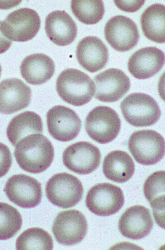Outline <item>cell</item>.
Returning a JSON list of instances; mask_svg holds the SVG:
<instances>
[{"mask_svg":"<svg viewBox=\"0 0 165 250\" xmlns=\"http://www.w3.org/2000/svg\"><path fill=\"white\" fill-rule=\"evenodd\" d=\"M71 8L80 22L88 25L98 23L105 13L102 1H72Z\"/></svg>","mask_w":165,"mask_h":250,"instance_id":"obj_26","label":"cell"},{"mask_svg":"<svg viewBox=\"0 0 165 250\" xmlns=\"http://www.w3.org/2000/svg\"><path fill=\"white\" fill-rule=\"evenodd\" d=\"M39 16L34 10L19 9L10 13L2 23L3 35L10 41H29L38 34L40 28Z\"/></svg>","mask_w":165,"mask_h":250,"instance_id":"obj_7","label":"cell"},{"mask_svg":"<svg viewBox=\"0 0 165 250\" xmlns=\"http://www.w3.org/2000/svg\"><path fill=\"white\" fill-rule=\"evenodd\" d=\"M22 218L12 206L0 203V240L13 237L20 229Z\"/></svg>","mask_w":165,"mask_h":250,"instance_id":"obj_27","label":"cell"},{"mask_svg":"<svg viewBox=\"0 0 165 250\" xmlns=\"http://www.w3.org/2000/svg\"><path fill=\"white\" fill-rule=\"evenodd\" d=\"M103 169L108 179L115 183H125L134 175L135 166L128 154L116 150L109 153L105 157Z\"/></svg>","mask_w":165,"mask_h":250,"instance_id":"obj_21","label":"cell"},{"mask_svg":"<svg viewBox=\"0 0 165 250\" xmlns=\"http://www.w3.org/2000/svg\"><path fill=\"white\" fill-rule=\"evenodd\" d=\"M116 6L122 11L132 13L140 9L145 4V1H115Z\"/></svg>","mask_w":165,"mask_h":250,"instance_id":"obj_29","label":"cell"},{"mask_svg":"<svg viewBox=\"0 0 165 250\" xmlns=\"http://www.w3.org/2000/svg\"><path fill=\"white\" fill-rule=\"evenodd\" d=\"M26 82L33 85L43 84L50 80L55 72L54 61L43 54L26 57L20 67Z\"/></svg>","mask_w":165,"mask_h":250,"instance_id":"obj_20","label":"cell"},{"mask_svg":"<svg viewBox=\"0 0 165 250\" xmlns=\"http://www.w3.org/2000/svg\"><path fill=\"white\" fill-rule=\"evenodd\" d=\"M56 90L64 102L78 107L92 100L95 86L87 74L77 69L69 68L57 78Z\"/></svg>","mask_w":165,"mask_h":250,"instance_id":"obj_2","label":"cell"},{"mask_svg":"<svg viewBox=\"0 0 165 250\" xmlns=\"http://www.w3.org/2000/svg\"><path fill=\"white\" fill-rule=\"evenodd\" d=\"M121 122L116 111L107 106L93 109L86 120L87 134L93 141L107 144L115 139L119 134Z\"/></svg>","mask_w":165,"mask_h":250,"instance_id":"obj_6","label":"cell"},{"mask_svg":"<svg viewBox=\"0 0 165 250\" xmlns=\"http://www.w3.org/2000/svg\"><path fill=\"white\" fill-rule=\"evenodd\" d=\"M43 131L42 122L39 115L33 111H25L16 116L10 121L7 130L8 140L13 146L23 138Z\"/></svg>","mask_w":165,"mask_h":250,"instance_id":"obj_23","label":"cell"},{"mask_svg":"<svg viewBox=\"0 0 165 250\" xmlns=\"http://www.w3.org/2000/svg\"><path fill=\"white\" fill-rule=\"evenodd\" d=\"M126 121L135 126H148L157 123L161 116L159 106L151 96L142 93H132L121 104Z\"/></svg>","mask_w":165,"mask_h":250,"instance_id":"obj_3","label":"cell"},{"mask_svg":"<svg viewBox=\"0 0 165 250\" xmlns=\"http://www.w3.org/2000/svg\"><path fill=\"white\" fill-rule=\"evenodd\" d=\"M141 25L147 39L157 43L165 42V7L162 4L148 7L142 15Z\"/></svg>","mask_w":165,"mask_h":250,"instance_id":"obj_24","label":"cell"},{"mask_svg":"<svg viewBox=\"0 0 165 250\" xmlns=\"http://www.w3.org/2000/svg\"><path fill=\"white\" fill-rule=\"evenodd\" d=\"M83 192L81 181L67 173L53 175L46 186L47 199L52 204L62 208L76 206L81 201Z\"/></svg>","mask_w":165,"mask_h":250,"instance_id":"obj_4","label":"cell"},{"mask_svg":"<svg viewBox=\"0 0 165 250\" xmlns=\"http://www.w3.org/2000/svg\"><path fill=\"white\" fill-rule=\"evenodd\" d=\"M4 191L9 200L21 208H35L41 201V184L25 174L14 175L10 178Z\"/></svg>","mask_w":165,"mask_h":250,"instance_id":"obj_10","label":"cell"},{"mask_svg":"<svg viewBox=\"0 0 165 250\" xmlns=\"http://www.w3.org/2000/svg\"><path fill=\"white\" fill-rule=\"evenodd\" d=\"M153 227V221L150 210L140 205L130 207L121 215L119 222L122 235L134 240L146 237Z\"/></svg>","mask_w":165,"mask_h":250,"instance_id":"obj_16","label":"cell"},{"mask_svg":"<svg viewBox=\"0 0 165 250\" xmlns=\"http://www.w3.org/2000/svg\"><path fill=\"white\" fill-rule=\"evenodd\" d=\"M12 164V153L7 146L0 143V178L6 175Z\"/></svg>","mask_w":165,"mask_h":250,"instance_id":"obj_28","label":"cell"},{"mask_svg":"<svg viewBox=\"0 0 165 250\" xmlns=\"http://www.w3.org/2000/svg\"><path fill=\"white\" fill-rule=\"evenodd\" d=\"M94 80L95 98L104 103L118 102L130 88V79L119 69H108L98 74Z\"/></svg>","mask_w":165,"mask_h":250,"instance_id":"obj_14","label":"cell"},{"mask_svg":"<svg viewBox=\"0 0 165 250\" xmlns=\"http://www.w3.org/2000/svg\"><path fill=\"white\" fill-rule=\"evenodd\" d=\"M128 147L135 161L143 166H152L161 161L165 155V140L158 132L145 130L131 135Z\"/></svg>","mask_w":165,"mask_h":250,"instance_id":"obj_5","label":"cell"},{"mask_svg":"<svg viewBox=\"0 0 165 250\" xmlns=\"http://www.w3.org/2000/svg\"><path fill=\"white\" fill-rule=\"evenodd\" d=\"M16 246L18 250H52L53 241L51 236L39 228L25 230L18 237Z\"/></svg>","mask_w":165,"mask_h":250,"instance_id":"obj_25","label":"cell"},{"mask_svg":"<svg viewBox=\"0 0 165 250\" xmlns=\"http://www.w3.org/2000/svg\"><path fill=\"white\" fill-rule=\"evenodd\" d=\"M101 158L99 149L89 142H79L68 146L63 154L65 166L80 175L92 173L99 167Z\"/></svg>","mask_w":165,"mask_h":250,"instance_id":"obj_11","label":"cell"},{"mask_svg":"<svg viewBox=\"0 0 165 250\" xmlns=\"http://www.w3.org/2000/svg\"><path fill=\"white\" fill-rule=\"evenodd\" d=\"M45 31L53 42L61 46L72 44L77 34L76 23L70 15L61 10H56L47 16Z\"/></svg>","mask_w":165,"mask_h":250,"instance_id":"obj_19","label":"cell"},{"mask_svg":"<svg viewBox=\"0 0 165 250\" xmlns=\"http://www.w3.org/2000/svg\"><path fill=\"white\" fill-rule=\"evenodd\" d=\"M164 171L153 173L144 185V193L152 207L157 224L165 228V179Z\"/></svg>","mask_w":165,"mask_h":250,"instance_id":"obj_22","label":"cell"},{"mask_svg":"<svg viewBox=\"0 0 165 250\" xmlns=\"http://www.w3.org/2000/svg\"><path fill=\"white\" fill-rule=\"evenodd\" d=\"M86 203L88 208L94 214L109 216L122 208L125 197L118 186L109 183L99 184L89 190Z\"/></svg>","mask_w":165,"mask_h":250,"instance_id":"obj_8","label":"cell"},{"mask_svg":"<svg viewBox=\"0 0 165 250\" xmlns=\"http://www.w3.org/2000/svg\"><path fill=\"white\" fill-rule=\"evenodd\" d=\"M1 72H2V67H1V65H0V77H1Z\"/></svg>","mask_w":165,"mask_h":250,"instance_id":"obj_31","label":"cell"},{"mask_svg":"<svg viewBox=\"0 0 165 250\" xmlns=\"http://www.w3.org/2000/svg\"><path fill=\"white\" fill-rule=\"evenodd\" d=\"M15 157L20 167L25 171L40 173L51 166L55 157V149L45 136L33 134L23 138L18 143Z\"/></svg>","mask_w":165,"mask_h":250,"instance_id":"obj_1","label":"cell"},{"mask_svg":"<svg viewBox=\"0 0 165 250\" xmlns=\"http://www.w3.org/2000/svg\"><path fill=\"white\" fill-rule=\"evenodd\" d=\"M164 52L156 47L142 48L134 53L128 63L129 72L138 79H146L156 75L165 63Z\"/></svg>","mask_w":165,"mask_h":250,"instance_id":"obj_17","label":"cell"},{"mask_svg":"<svg viewBox=\"0 0 165 250\" xmlns=\"http://www.w3.org/2000/svg\"><path fill=\"white\" fill-rule=\"evenodd\" d=\"M88 228L86 217L73 209L61 212L57 215L52 231L58 243L69 246L81 242L87 235Z\"/></svg>","mask_w":165,"mask_h":250,"instance_id":"obj_9","label":"cell"},{"mask_svg":"<svg viewBox=\"0 0 165 250\" xmlns=\"http://www.w3.org/2000/svg\"><path fill=\"white\" fill-rule=\"evenodd\" d=\"M47 124L50 135L63 142L74 140L82 126V121L77 114L63 105L55 106L48 111Z\"/></svg>","mask_w":165,"mask_h":250,"instance_id":"obj_12","label":"cell"},{"mask_svg":"<svg viewBox=\"0 0 165 250\" xmlns=\"http://www.w3.org/2000/svg\"><path fill=\"white\" fill-rule=\"evenodd\" d=\"M77 60L84 68L91 73L97 72L105 66L109 60V50L97 37H85L77 46Z\"/></svg>","mask_w":165,"mask_h":250,"instance_id":"obj_18","label":"cell"},{"mask_svg":"<svg viewBox=\"0 0 165 250\" xmlns=\"http://www.w3.org/2000/svg\"><path fill=\"white\" fill-rule=\"evenodd\" d=\"M2 21H0V54H3L9 49L12 44V41L6 38L2 33L1 29Z\"/></svg>","mask_w":165,"mask_h":250,"instance_id":"obj_30","label":"cell"},{"mask_svg":"<svg viewBox=\"0 0 165 250\" xmlns=\"http://www.w3.org/2000/svg\"><path fill=\"white\" fill-rule=\"evenodd\" d=\"M31 90L17 78L4 80L0 83V113L9 115L28 107Z\"/></svg>","mask_w":165,"mask_h":250,"instance_id":"obj_15","label":"cell"},{"mask_svg":"<svg viewBox=\"0 0 165 250\" xmlns=\"http://www.w3.org/2000/svg\"><path fill=\"white\" fill-rule=\"evenodd\" d=\"M104 33L110 45L121 52L131 50L136 46L140 39L136 23L122 15L110 19L106 24Z\"/></svg>","mask_w":165,"mask_h":250,"instance_id":"obj_13","label":"cell"}]
</instances>
